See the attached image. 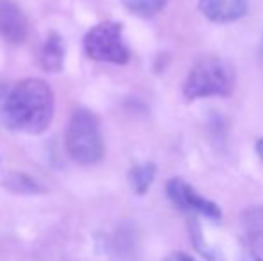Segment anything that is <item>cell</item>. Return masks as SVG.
Segmentation results:
<instances>
[{"mask_svg": "<svg viewBox=\"0 0 263 261\" xmlns=\"http://www.w3.org/2000/svg\"><path fill=\"white\" fill-rule=\"evenodd\" d=\"M65 145L68 156L77 165L90 167L104 156V139H102L99 120L90 109H77L66 126Z\"/></svg>", "mask_w": 263, "mask_h": 261, "instance_id": "3", "label": "cell"}, {"mask_svg": "<svg viewBox=\"0 0 263 261\" xmlns=\"http://www.w3.org/2000/svg\"><path fill=\"white\" fill-rule=\"evenodd\" d=\"M0 34L11 43L27 38V18L13 0H0Z\"/></svg>", "mask_w": 263, "mask_h": 261, "instance_id": "6", "label": "cell"}, {"mask_svg": "<svg viewBox=\"0 0 263 261\" xmlns=\"http://www.w3.org/2000/svg\"><path fill=\"white\" fill-rule=\"evenodd\" d=\"M4 186L14 193H22V195H36V193L45 192V188L36 179H32L31 175L20 174V172L7 174L4 179Z\"/></svg>", "mask_w": 263, "mask_h": 261, "instance_id": "11", "label": "cell"}, {"mask_svg": "<svg viewBox=\"0 0 263 261\" xmlns=\"http://www.w3.org/2000/svg\"><path fill=\"white\" fill-rule=\"evenodd\" d=\"M161 261H194V258H190V256L184 254V252H172V254H168Z\"/></svg>", "mask_w": 263, "mask_h": 261, "instance_id": "13", "label": "cell"}, {"mask_svg": "<svg viewBox=\"0 0 263 261\" xmlns=\"http://www.w3.org/2000/svg\"><path fill=\"white\" fill-rule=\"evenodd\" d=\"M243 261H263V259H261V256H260V254H256V252L251 251L249 254L246 256V259H243Z\"/></svg>", "mask_w": 263, "mask_h": 261, "instance_id": "15", "label": "cell"}, {"mask_svg": "<svg viewBox=\"0 0 263 261\" xmlns=\"http://www.w3.org/2000/svg\"><path fill=\"white\" fill-rule=\"evenodd\" d=\"M154 177H156V165L154 163L136 165V167H133L129 170V185L138 195H143V193L149 192Z\"/></svg>", "mask_w": 263, "mask_h": 261, "instance_id": "10", "label": "cell"}, {"mask_svg": "<svg viewBox=\"0 0 263 261\" xmlns=\"http://www.w3.org/2000/svg\"><path fill=\"white\" fill-rule=\"evenodd\" d=\"M235 70L218 56H202L188 70L183 83L186 101L229 97L235 90Z\"/></svg>", "mask_w": 263, "mask_h": 261, "instance_id": "2", "label": "cell"}, {"mask_svg": "<svg viewBox=\"0 0 263 261\" xmlns=\"http://www.w3.org/2000/svg\"><path fill=\"white\" fill-rule=\"evenodd\" d=\"M199 9L213 24H233L246 16L247 0H199Z\"/></svg>", "mask_w": 263, "mask_h": 261, "instance_id": "7", "label": "cell"}, {"mask_svg": "<svg viewBox=\"0 0 263 261\" xmlns=\"http://www.w3.org/2000/svg\"><path fill=\"white\" fill-rule=\"evenodd\" d=\"M84 52L90 59L101 63L125 65L131 59L127 45L118 22H101L84 34Z\"/></svg>", "mask_w": 263, "mask_h": 261, "instance_id": "4", "label": "cell"}, {"mask_svg": "<svg viewBox=\"0 0 263 261\" xmlns=\"http://www.w3.org/2000/svg\"><path fill=\"white\" fill-rule=\"evenodd\" d=\"M166 195L177 209L184 213H195L211 220H218L222 216L220 208L213 200L202 197L194 186L181 177H174L166 183Z\"/></svg>", "mask_w": 263, "mask_h": 261, "instance_id": "5", "label": "cell"}, {"mask_svg": "<svg viewBox=\"0 0 263 261\" xmlns=\"http://www.w3.org/2000/svg\"><path fill=\"white\" fill-rule=\"evenodd\" d=\"M40 63L47 72H59L65 63V43L58 32H49L40 50Z\"/></svg>", "mask_w": 263, "mask_h": 261, "instance_id": "9", "label": "cell"}, {"mask_svg": "<svg viewBox=\"0 0 263 261\" xmlns=\"http://www.w3.org/2000/svg\"><path fill=\"white\" fill-rule=\"evenodd\" d=\"M256 154H258V157H260V161L263 163V138L256 139Z\"/></svg>", "mask_w": 263, "mask_h": 261, "instance_id": "14", "label": "cell"}, {"mask_svg": "<svg viewBox=\"0 0 263 261\" xmlns=\"http://www.w3.org/2000/svg\"><path fill=\"white\" fill-rule=\"evenodd\" d=\"M240 227L251 251L263 256V206L246 209L240 216Z\"/></svg>", "mask_w": 263, "mask_h": 261, "instance_id": "8", "label": "cell"}, {"mask_svg": "<svg viewBox=\"0 0 263 261\" xmlns=\"http://www.w3.org/2000/svg\"><path fill=\"white\" fill-rule=\"evenodd\" d=\"M54 91L42 79H24L0 91V120L9 129L42 134L54 118Z\"/></svg>", "mask_w": 263, "mask_h": 261, "instance_id": "1", "label": "cell"}, {"mask_svg": "<svg viewBox=\"0 0 263 261\" xmlns=\"http://www.w3.org/2000/svg\"><path fill=\"white\" fill-rule=\"evenodd\" d=\"M261 52H263V45H261Z\"/></svg>", "mask_w": 263, "mask_h": 261, "instance_id": "16", "label": "cell"}, {"mask_svg": "<svg viewBox=\"0 0 263 261\" xmlns=\"http://www.w3.org/2000/svg\"><path fill=\"white\" fill-rule=\"evenodd\" d=\"M120 2L129 13L142 18H151L161 13L168 0H120Z\"/></svg>", "mask_w": 263, "mask_h": 261, "instance_id": "12", "label": "cell"}]
</instances>
